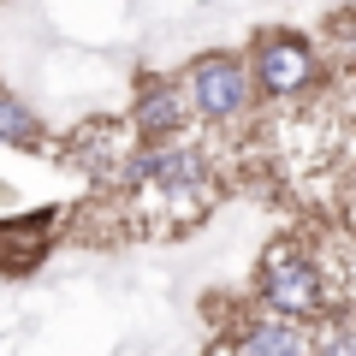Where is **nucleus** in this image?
Wrapping results in <instances>:
<instances>
[{
  "label": "nucleus",
  "mask_w": 356,
  "mask_h": 356,
  "mask_svg": "<svg viewBox=\"0 0 356 356\" xmlns=\"http://www.w3.org/2000/svg\"><path fill=\"white\" fill-rule=\"evenodd\" d=\"M250 77L255 95H267V102H297L321 77V48L303 30H261L250 48Z\"/></svg>",
  "instance_id": "obj_1"
},
{
  "label": "nucleus",
  "mask_w": 356,
  "mask_h": 356,
  "mask_svg": "<svg viewBox=\"0 0 356 356\" xmlns=\"http://www.w3.org/2000/svg\"><path fill=\"white\" fill-rule=\"evenodd\" d=\"M184 95H191V113L208 119V125L243 119L250 102H255L250 60H238V54H196V60L184 65Z\"/></svg>",
  "instance_id": "obj_2"
},
{
  "label": "nucleus",
  "mask_w": 356,
  "mask_h": 356,
  "mask_svg": "<svg viewBox=\"0 0 356 356\" xmlns=\"http://www.w3.org/2000/svg\"><path fill=\"white\" fill-rule=\"evenodd\" d=\"M261 303L273 309V315H291V321H309L327 309V273H321V261L309 250H297V243H273V250L261 255Z\"/></svg>",
  "instance_id": "obj_3"
},
{
  "label": "nucleus",
  "mask_w": 356,
  "mask_h": 356,
  "mask_svg": "<svg viewBox=\"0 0 356 356\" xmlns=\"http://www.w3.org/2000/svg\"><path fill=\"white\" fill-rule=\"evenodd\" d=\"M119 184H154V191H166V196H184V191H196V184H208V161H202V149L196 143H184V137H172V143H137V149L119 161Z\"/></svg>",
  "instance_id": "obj_4"
},
{
  "label": "nucleus",
  "mask_w": 356,
  "mask_h": 356,
  "mask_svg": "<svg viewBox=\"0 0 356 356\" xmlns=\"http://www.w3.org/2000/svg\"><path fill=\"white\" fill-rule=\"evenodd\" d=\"M184 119H191L184 77L149 72L137 89H131V137H137V143H172V137H184Z\"/></svg>",
  "instance_id": "obj_5"
},
{
  "label": "nucleus",
  "mask_w": 356,
  "mask_h": 356,
  "mask_svg": "<svg viewBox=\"0 0 356 356\" xmlns=\"http://www.w3.org/2000/svg\"><path fill=\"white\" fill-rule=\"evenodd\" d=\"M232 356H315V339H309L303 321L273 315V309H267L261 321L243 327V339H238V350H232Z\"/></svg>",
  "instance_id": "obj_6"
},
{
  "label": "nucleus",
  "mask_w": 356,
  "mask_h": 356,
  "mask_svg": "<svg viewBox=\"0 0 356 356\" xmlns=\"http://www.w3.org/2000/svg\"><path fill=\"white\" fill-rule=\"evenodd\" d=\"M0 143H6V149H24V154L48 149V125L36 119V107L18 102L13 89H0Z\"/></svg>",
  "instance_id": "obj_7"
},
{
  "label": "nucleus",
  "mask_w": 356,
  "mask_h": 356,
  "mask_svg": "<svg viewBox=\"0 0 356 356\" xmlns=\"http://www.w3.org/2000/svg\"><path fill=\"white\" fill-rule=\"evenodd\" d=\"M315 356H356V327H332L315 339Z\"/></svg>",
  "instance_id": "obj_8"
}]
</instances>
